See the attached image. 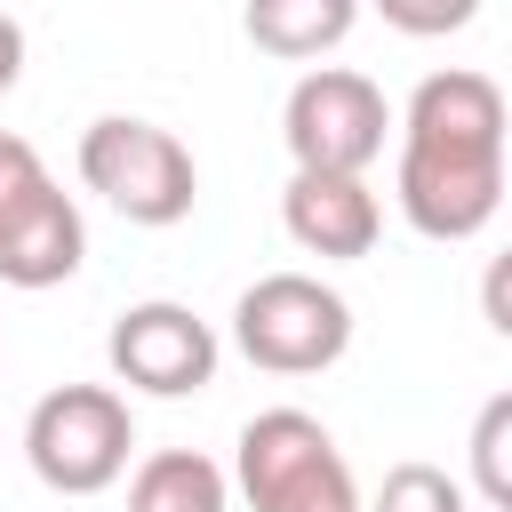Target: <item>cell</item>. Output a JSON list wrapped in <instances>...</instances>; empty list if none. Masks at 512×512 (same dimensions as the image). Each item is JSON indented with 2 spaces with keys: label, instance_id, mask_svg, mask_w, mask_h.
<instances>
[{
  "label": "cell",
  "instance_id": "obj_7",
  "mask_svg": "<svg viewBox=\"0 0 512 512\" xmlns=\"http://www.w3.org/2000/svg\"><path fill=\"white\" fill-rule=\"evenodd\" d=\"M104 360L128 392H152V400H184V392H208L216 384V328L192 312V304H128L104 336Z\"/></svg>",
  "mask_w": 512,
  "mask_h": 512
},
{
  "label": "cell",
  "instance_id": "obj_14",
  "mask_svg": "<svg viewBox=\"0 0 512 512\" xmlns=\"http://www.w3.org/2000/svg\"><path fill=\"white\" fill-rule=\"evenodd\" d=\"M368 8L408 40H448V32H464L480 16V0H368Z\"/></svg>",
  "mask_w": 512,
  "mask_h": 512
},
{
  "label": "cell",
  "instance_id": "obj_2",
  "mask_svg": "<svg viewBox=\"0 0 512 512\" xmlns=\"http://www.w3.org/2000/svg\"><path fill=\"white\" fill-rule=\"evenodd\" d=\"M232 480L248 512H360V480L336 432L304 408H256L232 448Z\"/></svg>",
  "mask_w": 512,
  "mask_h": 512
},
{
  "label": "cell",
  "instance_id": "obj_15",
  "mask_svg": "<svg viewBox=\"0 0 512 512\" xmlns=\"http://www.w3.org/2000/svg\"><path fill=\"white\" fill-rule=\"evenodd\" d=\"M40 184H56V176H48V160H40L24 136H8V128H0V216H8V208H24Z\"/></svg>",
  "mask_w": 512,
  "mask_h": 512
},
{
  "label": "cell",
  "instance_id": "obj_9",
  "mask_svg": "<svg viewBox=\"0 0 512 512\" xmlns=\"http://www.w3.org/2000/svg\"><path fill=\"white\" fill-rule=\"evenodd\" d=\"M80 256H88V224L64 184H40L24 208L0 216V280L8 288H56L80 272Z\"/></svg>",
  "mask_w": 512,
  "mask_h": 512
},
{
  "label": "cell",
  "instance_id": "obj_12",
  "mask_svg": "<svg viewBox=\"0 0 512 512\" xmlns=\"http://www.w3.org/2000/svg\"><path fill=\"white\" fill-rule=\"evenodd\" d=\"M464 456H472V488H480L496 512H512V392H496V400L472 416Z\"/></svg>",
  "mask_w": 512,
  "mask_h": 512
},
{
  "label": "cell",
  "instance_id": "obj_11",
  "mask_svg": "<svg viewBox=\"0 0 512 512\" xmlns=\"http://www.w3.org/2000/svg\"><path fill=\"white\" fill-rule=\"evenodd\" d=\"M128 512H232V480L200 448H152L128 472Z\"/></svg>",
  "mask_w": 512,
  "mask_h": 512
},
{
  "label": "cell",
  "instance_id": "obj_17",
  "mask_svg": "<svg viewBox=\"0 0 512 512\" xmlns=\"http://www.w3.org/2000/svg\"><path fill=\"white\" fill-rule=\"evenodd\" d=\"M16 80H24V24L0 8V96H8Z\"/></svg>",
  "mask_w": 512,
  "mask_h": 512
},
{
  "label": "cell",
  "instance_id": "obj_1",
  "mask_svg": "<svg viewBox=\"0 0 512 512\" xmlns=\"http://www.w3.org/2000/svg\"><path fill=\"white\" fill-rule=\"evenodd\" d=\"M504 152H512V104L488 72H432L416 80L400 112V216L424 240H472L504 208Z\"/></svg>",
  "mask_w": 512,
  "mask_h": 512
},
{
  "label": "cell",
  "instance_id": "obj_10",
  "mask_svg": "<svg viewBox=\"0 0 512 512\" xmlns=\"http://www.w3.org/2000/svg\"><path fill=\"white\" fill-rule=\"evenodd\" d=\"M240 24H248V40H256L264 56H280V64H312V56H328V48L352 40L360 0H248Z\"/></svg>",
  "mask_w": 512,
  "mask_h": 512
},
{
  "label": "cell",
  "instance_id": "obj_4",
  "mask_svg": "<svg viewBox=\"0 0 512 512\" xmlns=\"http://www.w3.org/2000/svg\"><path fill=\"white\" fill-rule=\"evenodd\" d=\"M136 456V416L112 384H56L24 416V464L56 496H104Z\"/></svg>",
  "mask_w": 512,
  "mask_h": 512
},
{
  "label": "cell",
  "instance_id": "obj_5",
  "mask_svg": "<svg viewBox=\"0 0 512 512\" xmlns=\"http://www.w3.org/2000/svg\"><path fill=\"white\" fill-rule=\"evenodd\" d=\"M232 344L264 376H320L352 344V304L312 272H264L232 304Z\"/></svg>",
  "mask_w": 512,
  "mask_h": 512
},
{
  "label": "cell",
  "instance_id": "obj_6",
  "mask_svg": "<svg viewBox=\"0 0 512 512\" xmlns=\"http://www.w3.org/2000/svg\"><path fill=\"white\" fill-rule=\"evenodd\" d=\"M392 104L368 72L352 64H312L288 104H280V136H288V160L296 168H344V176H368L384 160V136H392Z\"/></svg>",
  "mask_w": 512,
  "mask_h": 512
},
{
  "label": "cell",
  "instance_id": "obj_8",
  "mask_svg": "<svg viewBox=\"0 0 512 512\" xmlns=\"http://www.w3.org/2000/svg\"><path fill=\"white\" fill-rule=\"evenodd\" d=\"M280 224L304 256H328V264H352L376 248L384 232V200L368 192V176H344V168H296L288 192H280Z\"/></svg>",
  "mask_w": 512,
  "mask_h": 512
},
{
  "label": "cell",
  "instance_id": "obj_13",
  "mask_svg": "<svg viewBox=\"0 0 512 512\" xmlns=\"http://www.w3.org/2000/svg\"><path fill=\"white\" fill-rule=\"evenodd\" d=\"M368 512H464V480H448L440 464L408 456V464H392V472H384V488H376V504H368Z\"/></svg>",
  "mask_w": 512,
  "mask_h": 512
},
{
  "label": "cell",
  "instance_id": "obj_3",
  "mask_svg": "<svg viewBox=\"0 0 512 512\" xmlns=\"http://www.w3.org/2000/svg\"><path fill=\"white\" fill-rule=\"evenodd\" d=\"M80 184H88L112 216H128V224H144V232L184 224L192 200H200V168H192V152L176 144V128L128 120V112H112V120H96V128L80 136Z\"/></svg>",
  "mask_w": 512,
  "mask_h": 512
},
{
  "label": "cell",
  "instance_id": "obj_16",
  "mask_svg": "<svg viewBox=\"0 0 512 512\" xmlns=\"http://www.w3.org/2000/svg\"><path fill=\"white\" fill-rule=\"evenodd\" d=\"M480 312H488L496 336H512V248L488 256V272H480Z\"/></svg>",
  "mask_w": 512,
  "mask_h": 512
}]
</instances>
